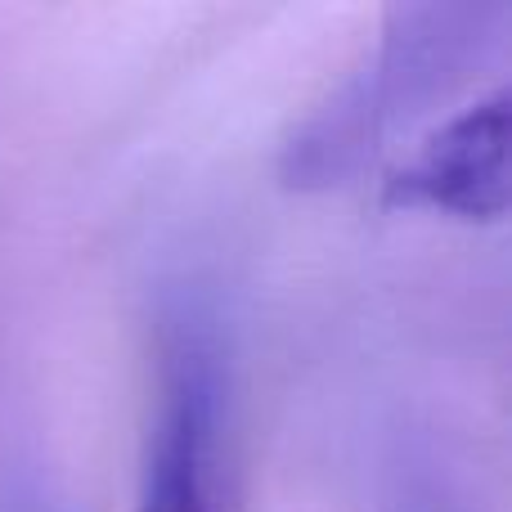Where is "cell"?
<instances>
[{"label": "cell", "instance_id": "7a4b0ae2", "mask_svg": "<svg viewBox=\"0 0 512 512\" xmlns=\"http://www.w3.org/2000/svg\"><path fill=\"white\" fill-rule=\"evenodd\" d=\"M140 512H221L216 495V382L198 346L176 355L149 441Z\"/></svg>", "mask_w": 512, "mask_h": 512}, {"label": "cell", "instance_id": "6da1fadb", "mask_svg": "<svg viewBox=\"0 0 512 512\" xmlns=\"http://www.w3.org/2000/svg\"><path fill=\"white\" fill-rule=\"evenodd\" d=\"M387 203L499 221L508 207V90L495 86L427 135L418 158L387 180Z\"/></svg>", "mask_w": 512, "mask_h": 512}]
</instances>
